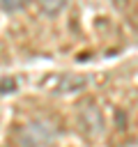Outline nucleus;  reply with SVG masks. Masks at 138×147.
<instances>
[{"label":"nucleus","mask_w":138,"mask_h":147,"mask_svg":"<svg viewBox=\"0 0 138 147\" xmlns=\"http://www.w3.org/2000/svg\"><path fill=\"white\" fill-rule=\"evenodd\" d=\"M78 124H80V131L87 133V136H99V133H103L101 110H99L92 101L78 106Z\"/></svg>","instance_id":"obj_1"},{"label":"nucleus","mask_w":138,"mask_h":147,"mask_svg":"<svg viewBox=\"0 0 138 147\" xmlns=\"http://www.w3.org/2000/svg\"><path fill=\"white\" fill-rule=\"evenodd\" d=\"M39 2H41L44 11H48V14H57V11L67 5V0H39Z\"/></svg>","instance_id":"obj_2"},{"label":"nucleus","mask_w":138,"mask_h":147,"mask_svg":"<svg viewBox=\"0 0 138 147\" xmlns=\"http://www.w3.org/2000/svg\"><path fill=\"white\" fill-rule=\"evenodd\" d=\"M28 5V0H0V7L5 11H18Z\"/></svg>","instance_id":"obj_3"},{"label":"nucleus","mask_w":138,"mask_h":147,"mask_svg":"<svg viewBox=\"0 0 138 147\" xmlns=\"http://www.w3.org/2000/svg\"><path fill=\"white\" fill-rule=\"evenodd\" d=\"M117 2H120V0H117Z\"/></svg>","instance_id":"obj_4"}]
</instances>
